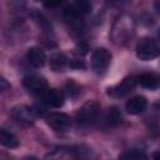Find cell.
Instances as JSON below:
<instances>
[{"label":"cell","instance_id":"6da1fadb","mask_svg":"<svg viewBox=\"0 0 160 160\" xmlns=\"http://www.w3.org/2000/svg\"><path fill=\"white\" fill-rule=\"evenodd\" d=\"M136 56L140 60H152L159 56V46L151 38H145L136 45Z\"/></svg>","mask_w":160,"mask_h":160},{"label":"cell","instance_id":"7a4b0ae2","mask_svg":"<svg viewBox=\"0 0 160 160\" xmlns=\"http://www.w3.org/2000/svg\"><path fill=\"white\" fill-rule=\"evenodd\" d=\"M110 61H111V54L105 48H98L94 50L91 55V65L98 74L105 72L110 65Z\"/></svg>","mask_w":160,"mask_h":160},{"label":"cell","instance_id":"3957f363","mask_svg":"<svg viewBox=\"0 0 160 160\" xmlns=\"http://www.w3.org/2000/svg\"><path fill=\"white\" fill-rule=\"evenodd\" d=\"M100 112V105L96 101H88L78 112V121L80 124H92Z\"/></svg>","mask_w":160,"mask_h":160},{"label":"cell","instance_id":"277c9868","mask_svg":"<svg viewBox=\"0 0 160 160\" xmlns=\"http://www.w3.org/2000/svg\"><path fill=\"white\" fill-rule=\"evenodd\" d=\"M22 85L31 92L42 94L48 89V81L44 76L40 75H26L22 80Z\"/></svg>","mask_w":160,"mask_h":160},{"label":"cell","instance_id":"5b68a950","mask_svg":"<svg viewBox=\"0 0 160 160\" xmlns=\"http://www.w3.org/2000/svg\"><path fill=\"white\" fill-rule=\"evenodd\" d=\"M135 84H136V80L134 76H128L125 78L121 82H119L118 85H115L114 88L109 89L108 94L110 96H115V98H120V96H124L126 94H129L134 88H135Z\"/></svg>","mask_w":160,"mask_h":160},{"label":"cell","instance_id":"8992f818","mask_svg":"<svg viewBox=\"0 0 160 160\" xmlns=\"http://www.w3.org/2000/svg\"><path fill=\"white\" fill-rule=\"evenodd\" d=\"M45 120H46V124L52 128L54 130H62L65 128L69 126L70 124V118L64 114V112H50L45 116Z\"/></svg>","mask_w":160,"mask_h":160},{"label":"cell","instance_id":"52a82bcc","mask_svg":"<svg viewBox=\"0 0 160 160\" xmlns=\"http://www.w3.org/2000/svg\"><path fill=\"white\" fill-rule=\"evenodd\" d=\"M41 99H42V102L52 108H60L64 104V95L61 91L56 89H46L41 94Z\"/></svg>","mask_w":160,"mask_h":160},{"label":"cell","instance_id":"ba28073f","mask_svg":"<svg viewBox=\"0 0 160 160\" xmlns=\"http://www.w3.org/2000/svg\"><path fill=\"white\" fill-rule=\"evenodd\" d=\"M146 106H148V100L144 96L138 95L126 101L125 110L130 115H138V114H141L146 109Z\"/></svg>","mask_w":160,"mask_h":160},{"label":"cell","instance_id":"9c48e42d","mask_svg":"<svg viewBox=\"0 0 160 160\" xmlns=\"http://www.w3.org/2000/svg\"><path fill=\"white\" fill-rule=\"evenodd\" d=\"M11 115L19 120V121H24V122H32L34 119L39 115L36 112V110H34L32 108H29V106H16L12 109L11 111Z\"/></svg>","mask_w":160,"mask_h":160},{"label":"cell","instance_id":"30bf717a","mask_svg":"<svg viewBox=\"0 0 160 160\" xmlns=\"http://www.w3.org/2000/svg\"><path fill=\"white\" fill-rule=\"evenodd\" d=\"M28 59H29V62L35 66V68H41L45 65L46 62V55L45 52L38 48V46H32L29 49L28 51Z\"/></svg>","mask_w":160,"mask_h":160},{"label":"cell","instance_id":"8fae6325","mask_svg":"<svg viewBox=\"0 0 160 160\" xmlns=\"http://www.w3.org/2000/svg\"><path fill=\"white\" fill-rule=\"evenodd\" d=\"M136 82H139L142 88L154 90V89H158V86H159V78L155 74L145 72V74H141L140 76H138Z\"/></svg>","mask_w":160,"mask_h":160},{"label":"cell","instance_id":"7c38bea8","mask_svg":"<svg viewBox=\"0 0 160 160\" xmlns=\"http://www.w3.org/2000/svg\"><path fill=\"white\" fill-rule=\"evenodd\" d=\"M0 145L9 149H14L19 145V139L11 131H8L6 129H0Z\"/></svg>","mask_w":160,"mask_h":160},{"label":"cell","instance_id":"4fadbf2b","mask_svg":"<svg viewBox=\"0 0 160 160\" xmlns=\"http://www.w3.org/2000/svg\"><path fill=\"white\" fill-rule=\"evenodd\" d=\"M68 65V59L64 54H54L50 58V68L54 71H62V69Z\"/></svg>","mask_w":160,"mask_h":160},{"label":"cell","instance_id":"5bb4252c","mask_svg":"<svg viewBox=\"0 0 160 160\" xmlns=\"http://www.w3.org/2000/svg\"><path fill=\"white\" fill-rule=\"evenodd\" d=\"M64 16L65 19L71 22L72 25L74 24H80V14L78 12V10L75 9L74 4L72 5H68L65 9H64Z\"/></svg>","mask_w":160,"mask_h":160},{"label":"cell","instance_id":"9a60e30c","mask_svg":"<svg viewBox=\"0 0 160 160\" xmlns=\"http://www.w3.org/2000/svg\"><path fill=\"white\" fill-rule=\"evenodd\" d=\"M145 156H144V152L140 151V150H128L125 152L121 154L120 156V160H144Z\"/></svg>","mask_w":160,"mask_h":160},{"label":"cell","instance_id":"2e32d148","mask_svg":"<svg viewBox=\"0 0 160 160\" xmlns=\"http://www.w3.org/2000/svg\"><path fill=\"white\" fill-rule=\"evenodd\" d=\"M74 6H75V9L78 10V12H79L80 15L88 14V12H90V10H91V4H90L89 1H86V0H79V1H76V2L74 4Z\"/></svg>","mask_w":160,"mask_h":160},{"label":"cell","instance_id":"e0dca14e","mask_svg":"<svg viewBox=\"0 0 160 160\" xmlns=\"http://www.w3.org/2000/svg\"><path fill=\"white\" fill-rule=\"evenodd\" d=\"M110 124H119L121 121V114L118 110V108H111L109 111V118H108Z\"/></svg>","mask_w":160,"mask_h":160},{"label":"cell","instance_id":"ac0fdd59","mask_svg":"<svg viewBox=\"0 0 160 160\" xmlns=\"http://www.w3.org/2000/svg\"><path fill=\"white\" fill-rule=\"evenodd\" d=\"M35 19H36V22L45 30V31H50L51 30V25H50V22L48 21V19L42 15V14H35Z\"/></svg>","mask_w":160,"mask_h":160},{"label":"cell","instance_id":"d6986e66","mask_svg":"<svg viewBox=\"0 0 160 160\" xmlns=\"http://www.w3.org/2000/svg\"><path fill=\"white\" fill-rule=\"evenodd\" d=\"M69 65H70V68H74V69H84L85 68V64H84V61L82 60H79V59H74V60H71L70 62H69Z\"/></svg>","mask_w":160,"mask_h":160},{"label":"cell","instance_id":"ffe728a7","mask_svg":"<svg viewBox=\"0 0 160 160\" xmlns=\"http://www.w3.org/2000/svg\"><path fill=\"white\" fill-rule=\"evenodd\" d=\"M10 86H11L10 82H9L5 78L0 76V92H4V91H6V90H9Z\"/></svg>","mask_w":160,"mask_h":160},{"label":"cell","instance_id":"44dd1931","mask_svg":"<svg viewBox=\"0 0 160 160\" xmlns=\"http://www.w3.org/2000/svg\"><path fill=\"white\" fill-rule=\"evenodd\" d=\"M61 2L60 1H58V2H45L44 5L46 6V8H54V6H59Z\"/></svg>","mask_w":160,"mask_h":160},{"label":"cell","instance_id":"7402d4cb","mask_svg":"<svg viewBox=\"0 0 160 160\" xmlns=\"http://www.w3.org/2000/svg\"><path fill=\"white\" fill-rule=\"evenodd\" d=\"M28 160H35V159H32V158H31V159H28Z\"/></svg>","mask_w":160,"mask_h":160}]
</instances>
